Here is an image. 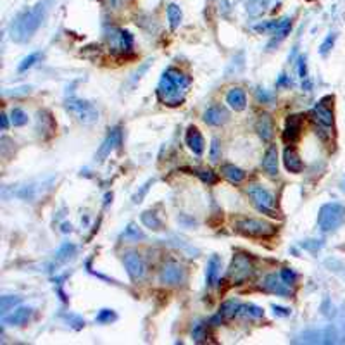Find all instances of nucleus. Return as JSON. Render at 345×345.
<instances>
[{
	"mask_svg": "<svg viewBox=\"0 0 345 345\" xmlns=\"http://www.w3.org/2000/svg\"><path fill=\"white\" fill-rule=\"evenodd\" d=\"M192 83V80L187 75H183L181 71L174 68H169L164 71L161 81L157 85V97L162 104L169 107L181 106L187 97L188 87Z\"/></svg>",
	"mask_w": 345,
	"mask_h": 345,
	"instance_id": "1",
	"label": "nucleus"
},
{
	"mask_svg": "<svg viewBox=\"0 0 345 345\" xmlns=\"http://www.w3.org/2000/svg\"><path fill=\"white\" fill-rule=\"evenodd\" d=\"M47 11H49V2L47 0H42V2H38L30 11H25L23 14H19L16 21L13 23V28H11L13 40L28 42L37 33V30L42 26L45 16H47Z\"/></svg>",
	"mask_w": 345,
	"mask_h": 345,
	"instance_id": "2",
	"label": "nucleus"
},
{
	"mask_svg": "<svg viewBox=\"0 0 345 345\" xmlns=\"http://www.w3.org/2000/svg\"><path fill=\"white\" fill-rule=\"evenodd\" d=\"M345 221V207L338 202H328L319 209L317 226L323 233H331L340 228Z\"/></svg>",
	"mask_w": 345,
	"mask_h": 345,
	"instance_id": "3",
	"label": "nucleus"
},
{
	"mask_svg": "<svg viewBox=\"0 0 345 345\" xmlns=\"http://www.w3.org/2000/svg\"><path fill=\"white\" fill-rule=\"evenodd\" d=\"M252 274H254V262H252V259L245 254H235L226 273V278L231 281V285H242L249 278H252Z\"/></svg>",
	"mask_w": 345,
	"mask_h": 345,
	"instance_id": "4",
	"label": "nucleus"
},
{
	"mask_svg": "<svg viewBox=\"0 0 345 345\" xmlns=\"http://www.w3.org/2000/svg\"><path fill=\"white\" fill-rule=\"evenodd\" d=\"M247 195H249L250 202L254 204V207L259 212H264V214L271 216V218L278 216V211L274 209V197L269 190H266L261 185H250L247 188Z\"/></svg>",
	"mask_w": 345,
	"mask_h": 345,
	"instance_id": "5",
	"label": "nucleus"
},
{
	"mask_svg": "<svg viewBox=\"0 0 345 345\" xmlns=\"http://www.w3.org/2000/svg\"><path fill=\"white\" fill-rule=\"evenodd\" d=\"M66 109L76 121L83 123V125H94V123L99 121V111H97L94 104L87 102V100L71 99L66 102Z\"/></svg>",
	"mask_w": 345,
	"mask_h": 345,
	"instance_id": "6",
	"label": "nucleus"
},
{
	"mask_svg": "<svg viewBox=\"0 0 345 345\" xmlns=\"http://www.w3.org/2000/svg\"><path fill=\"white\" fill-rule=\"evenodd\" d=\"M236 230L247 236H254V238H269V236L276 233V226L274 224L267 223L264 219H252V218L240 219L236 223Z\"/></svg>",
	"mask_w": 345,
	"mask_h": 345,
	"instance_id": "7",
	"label": "nucleus"
},
{
	"mask_svg": "<svg viewBox=\"0 0 345 345\" xmlns=\"http://www.w3.org/2000/svg\"><path fill=\"white\" fill-rule=\"evenodd\" d=\"M106 38H107V44H109V49L112 54L125 56V54H130L131 50H133V37H131V33L126 32V30L112 28L111 32H107Z\"/></svg>",
	"mask_w": 345,
	"mask_h": 345,
	"instance_id": "8",
	"label": "nucleus"
},
{
	"mask_svg": "<svg viewBox=\"0 0 345 345\" xmlns=\"http://www.w3.org/2000/svg\"><path fill=\"white\" fill-rule=\"evenodd\" d=\"M123 264L126 267V273L130 274V278L133 281H140L145 278L147 274V266L145 261L142 259V255L135 250H128L123 254Z\"/></svg>",
	"mask_w": 345,
	"mask_h": 345,
	"instance_id": "9",
	"label": "nucleus"
},
{
	"mask_svg": "<svg viewBox=\"0 0 345 345\" xmlns=\"http://www.w3.org/2000/svg\"><path fill=\"white\" fill-rule=\"evenodd\" d=\"M187 278L183 266L178 264V262H168V264L162 266L161 273H159V281L162 285H181Z\"/></svg>",
	"mask_w": 345,
	"mask_h": 345,
	"instance_id": "10",
	"label": "nucleus"
},
{
	"mask_svg": "<svg viewBox=\"0 0 345 345\" xmlns=\"http://www.w3.org/2000/svg\"><path fill=\"white\" fill-rule=\"evenodd\" d=\"M262 286H264L266 292L274 293V295H278V297H290L292 295V288H290L288 283L283 280L281 274H276V273L267 274V276L264 278Z\"/></svg>",
	"mask_w": 345,
	"mask_h": 345,
	"instance_id": "11",
	"label": "nucleus"
},
{
	"mask_svg": "<svg viewBox=\"0 0 345 345\" xmlns=\"http://www.w3.org/2000/svg\"><path fill=\"white\" fill-rule=\"evenodd\" d=\"M300 131H302V116L298 114L288 116L285 123V131H283V140L288 143V145H292V143H295L298 140Z\"/></svg>",
	"mask_w": 345,
	"mask_h": 345,
	"instance_id": "12",
	"label": "nucleus"
},
{
	"mask_svg": "<svg viewBox=\"0 0 345 345\" xmlns=\"http://www.w3.org/2000/svg\"><path fill=\"white\" fill-rule=\"evenodd\" d=\"M119 145H121V131L116 128V130H112L111 133L107 135L106 140H104L102 145H100L99 154H97L99 161H104V159H106L107 156H111L112 150H116Z\"/></svg>",
	"mask_w": 345,
	"mask_h": 345,
	"instance_id": "13",
	"label": "nucleus"
},
{
	"mask_svg": "<svg viewBox=\"0 0 345 345\" xmlns=\"http://www.w3.org/2000/svg\"><path fill=\"white\" fill-rule=\"evenodd\" d=\"M255 131H257L259 138H261L262 142H269L271 138H273L274 123H273V118H271L267 112H262V114L259 116L257 123H255Z\"/></svg>",
	"mask_w": 345,
	"mask_h": 345,
	"instance_id": "14",
	"label": "nucleus"
},
{
	"mask_svg": "<svg viewBox=\"0 0 345 345\" xmlns=\"http://www.w3.org/2000/svg\"><path fill=\"white\" fill-rule=\"evenodd\" d=\"M262 169H264L269 178L278 176V147L276 145H269L266 149L264 157H262Z\"/></svg>",
	"mask_w": 345,
	"mask_h": 345,
	"instance_id": "15",
	"label": "nucleus"
},
{
	"mask_svg": "<svg viewBox=\"0 0 345 345\" xmlns=\"http://www.w3.org/2000/svg\"><path fill=\"white\" fill-rule=\"evenodd\" d=\"M228 111L221 106H211L207 107L204 112V121L207 123L209 126H221L228 121Z\"/></svg>",
	"mask_w": 345,
	"mask_h": 345,
	"instance_id": "16",
	"label": "nucleus"
},
{
	"mask_svg": "<svg viewBox=\"0 0 345 345\" xmlns=\"http://www.w3.org/2000/svg\"><path fill=\"white\" fill-rule=\"evenodd\" d=\"M32 316H33L32 307H19L13 314H9V316L6 314V316L2 317V321L6 324H11V326H23V324H26L32 319Z\"/></svg>",
	"mask_w": 345,
	"mask_h": 345,
	"instance_id": "17",
	"label": "nucleus"
},
{
	"mask_svg": "<svg viewBox=\"0 0 345 345\" xmlns=\"http://www.w3.org/2000/svg\"><path fill=\"white\" fill-rule=\"evenodd\" d=\"M185 142H187L188 149L192 150L193 154H197V156H200V154L204 152V137L200 135V131L197 130L195 126H190L187 130V135H185Z\"/></svg>",
	"mask_w": 345,
	"mask_h": 345,
	"instance_id": "18",
	"label": "nucleus"
},
{
	"mask_svg": "<svg viewBox=\"0 0 345 345\" xmlns=\"http://www.w3.org/2000/svg\"><path fill=\"white\" fill-rule=\"evenodd\" d=\"M226 104L231 107L233 111L240 112L247 107V95L242 88H231L226 94Z\"/></svg>",
	"mask_w": 345,
	"mask_h": 345,
	"instance_id": "19",
	"label": "nucleus"
},
{
	"mask_svg": "<svg viewBox=\"0 0 345 345\" xmlns=\"http://www.w3.org/2000/svg\"><path fill=\"white\" fill-rule=\"evenodd\" d=\"M283 162H285V168L288 169L290 173H300L304 169V164H302V159L297 154L295 149H285L283 152Z\"/></svg>",
	"mask_w": 345,
	"mask_h": 345,
	"instance_id": "20",
	"label": "nucleus"
},
{
	"mask_svg": "<svg viewBox=\"0 0 345 345\" xmlns=\"http://www.w3.org/2000/svg\"><path fill=\"white\" fill-rule=\"evenodd\" d=\"M312 116L314 119H316L319 125L323 126H333V123H335V116H333V111L328 109L326 106H324L323 102H319L316 107L312 109Z\"/></svg>",
	"mask_w": 345,
	"mask_h": 345,
	"instance_id": "21",
	"label": "nucleus"
},
{
	"mask_svg": "<svg viewBox=\"0 0 345 345\" xmlns=\"http://www.w3.org/2000/svg\"><path fill=\"white\" fill-rule=\"evenodd\" d=\"M221 174L233 185H238L245 180V171L240 169L238 166H235V164H223L221 166Z\"/></svg>",
	"mask_w": 345,
	"mask_h": 345,
	"instance_id": "22",
	"label": "nucleus"
},
{
	"mask_svg": "<svg viewBox=\"0 0 345 345\" xmlns=\"http://www.w3.org/2000/svg\"><path fill=\"white\" fill-rule=\"evenodd\" d=\"M219 269H221L219 255H212L207 262V269H205V281H207V286H214L216 283H218Z\"/></svg>",
	"mask_w": 345,
	"mask_h": 345,
	"instance_id": "23",
	"label": "nucleus"
},
{
	"mask_svg": "<svg viewBox=\"0 0 345 345\" xmlns=\"http://www.w3.org/2000/svg\"><path fill=\"white\" fill-rule=\"evenodd\" d=\"M288 21V18L280 19V21H266V23H259L254 26V30L257 33H269V35H276L278 30L283 28V25Z\"/></svg>",
	"mask_w": 345,
	"mask_h": 345,
	"instance_id": "24",
	"label": "nucleus"
},
{
	"mask_svg": "<svg viewBox=\"0 0 345 345\" xmlns=\"http://www.w3.org/2000/svg\"><path fill=\"white\" fill-rule=\"evenodd\" d=\"M37 130H38V133H40V130H44V131H47L49 135H52L54 119H52V116H50L47 111H38V114H37ZM44 131H42V133H44Z\"/></svg>",
	"mask_w": 345,
	"mask_h": 345,
	"instance_id": "25",
	"label": "nucleus"
},
{
	"mask_svg": "<svg viewBox=\"0 0 345 345\" xmlns=\"http://www.w3.org/2000/svg\"><path fill=\"white\" fill-rule=\"evenodd\" d=\"M240 307H242V304H240L238 300H226V302H223V304H221L219 314H221V317H226V319H231V317L238 316Z\"/></svg>",
	"mask_w": 345,
	"mask_h": 345,
	"instance_id": "26",
	"label": "nucleus"
},
{
	"mask_svg": "<svg viewBox=\"0 0 345 345\" xmlns=\"http://www.w3.org/2000/svg\"><path fill=\"white\" fill-rule=\"evenodd\" d=\"M238 316L245 317V319H259V317L264 316V311L255 304H243L242 307H240Z\"/></svg>",
	"mask_w": 345,
	"mask_h": 345,
	"instance_id": "27",
	"label": "nucleus"
},
{
	"mask_svg": "<svg viewBox=\"0 0 345 345\" xmlns=\"http://www.w3.org/2000/svg\"><path fill=\"white\" fill-rule=\"evenodd\" d=\"M143 238H145V233L133 223L128 224L125 233H123V240L125 242H138V240H143Z\"/></svg>",
	"mask_w": 345,
	"mask_h": 345,
	"instance_id": "28",
	"label": "nucleus"
},
{
	"mask_svg": "<svg viewBox=\"0 0 345 345\" xmlns=\"http://www.w3.org/2000/svg\"><path fill=\"white\" fill-rule=\"evenodd\" d=\"M181 18H183V14H181L180 6H176V4H169L168 6V19H169V26H171V30H176L178 26L181 25Z\"/></svg>",
	"mask_w": 345,
	"mask_h": 345,
	"instance_id": "29",
	"label": "nucleus"
},
{
	"mask_svg": "<svg viewBox=\"0 0 345 345\" xmlns=\"http://www.w3.org/2000/svg\"><path fill=\"white\" fill-rule=\"evenodd\" d=\"M142 223L145 224L147 228H150V230H161L162 228V221L159 219V216L156 214V212L152 211H147L142 214Z\"/></svg>",
	"mask_w": 345,
	"mask_h": 345,
	"instance_id": "30",
	"label": "nucleus"
},
{
	"mask_svg": "<svg viewBox=\"0 0 345 345\" xmlns=\"http://www.w3.org/2000/svg\"><path fill=\"white\" fill-rule=\"evenodd\" d=\"M11 123H13V126H25L28 123V114L19 107H14L11 111Z\"/></svg>",
	"mask_w": 345,
	"mask_h": 345,
	"instance_id": "31",
	"label": "nucleus"
},
{
	"mask_svg": "<svg viewBox=\"0 0 345 345\" xmlns=\"http://www.w3.org/2000/svg\"><path fill=\"white\" fill-rule=\"evenodd\" d=\"M75 250H76V247L73 245V243H64V245L56 252V259L59 262L69 261V257H73V255H75Z\"/></svg>",
	"mask_w": 345,
	"mask_h": 345,
	"instance_id": "32",
	"label": "nucleus"
},
{
	"mask_svg": "<svg viewBox=\"0 0 345 345\" xmlns=\"http://www.w3.org/2000/svg\"><path fill=\"white\" fill-rule=\"evenodd\" d=\"M19 302H21V297H2L0 298V312H2V316H6L7 312L11 311V309H14V305H18Z\"/></svg>",
	"mask_w": 345,
	"mask_h": 345,
	"instance_id": "33",
	"label": "nucleus"
},
{
	"mask_svg": "<svg viewBox=\"0 0 345 345\" xmlns=\"http://www.w3.org/2000/svg\"><path fill=\"white\" fill-rule=\"evenodd\" d=\"M118 319V314H116L114 311H111V309H102L99 314H97L95 321L100 324H107V323H112V321Z\"/></svg>",
	"mask_w": 345,
	"mask_h": 345,
	"instance_id": "34",
	"label": "nucleus"
},
{
	"mask_svg": "<svg viewBox=\"0 0 345 345\" xmlns=\"http://www.w3.org/2000/svg\"><path fill=\"white\" fill-rule=\"evenodd\" d=\"M38 59H40V52L30 54V56H28V57H25V59L21 61V64L18 66V71H19V73H23V71H26V69L33 68V66L38 63Z\"/></svg>",
	"mask_w": 345,
	"mask_h": 345,
	"instance_id": "35",
	"label": "nucleus"
},
{
	"mask_svg": "<svg viewBox=\"0 0 345 345\" xmlns=\"http://www.w3.org/2000/svg\"><path fill=\"white\" fill-rule=\"evenodd\" d=\"M192 336L195 342H204L207 338V328H205L204 323H197L192 329Z\"/></svg>",
	"mask_w": 345,
	"mask_h": 345,
	"instance_id": "36",
	"label": "nucleus"
},
{
	"mask_svg": "<svg viewBox=\"0 0 345 345\" xmlns=\"http://www.w3.org/2000/svg\"><path fill=\"white\" fill-rule=\"evenodd\" d=\"M335 40H336V33H329L326 38H324V42L321 44V47H319V54L321 56H328L329 54V50L333 49V45H335Z\"/></svg>",
	"mask_w": 345,
	"mask_h": 345,
	"instance_id": "37",
	"label": "nucleus"
},
{
	"mask_svg": "<svg viewBox=\"0 0 345 345\" xmlns=\"http://www.w3.org/2000/svg\"><path fill=\"white\" fill-rule=\"evenodd\" d=\"M197 174H199V178L204 181V183H207V185L218 183V176H216V173L211 171V169H200Z\"/></svg>",
	"mask_w": 345,
	"mask_h": 345,
	"instance_id": "38",
	"label": "nucleus"
},
{
	"mask_svg": "<svg viewBox=\"0 0 345 345\" xmlns=\"http://www.w3.org/2000/svg\"><path fill=\"white\" fill-rule=\"evenodd\" d=\"M209 159H211V162H218L219 159H221V145H219L218 138H212V142H211V152H209Z\"/></svg>",
	"mask_w": 345,
	"mask_h": 345,
	"instance_id": "39",
	"label": "nucleus"
},
{
	"mask_svg": "<svg viewBox=\"0 0 345 345\" xmlns=\"http://www.w3.org/2000/svg\"><path fill=\"white\" fill-rule=\"evenodd\" d=\"M280 274H281V278H283V280H285L286 283H288V285H293V283H295V280H297V274H295V271H293V269H290V267H283Z\"/></svg>",
	"mask_w": 345,
	"mask_h": 345,
	"instance_id": "40",
	"label": "nucleus"
},
{
	"mask_svg": "<svg viewBox=\"0 0 345 345\" xmlns=\"http://www.w3.org/2000/svg\"><path fill=\"white\" fill-rule=\"evenodd\" d=\"M152 183H154V180H149V181H147V183L140 188V192L135 193V195H133V204H140V202H142V199L145 197V193L149 192V188H150V185H152Z\"/></svg>",
	"mask_w": 345,
	"mask_h": 345,
	"instance_id": "41",
	"label": "nucleus"
},
{
	"mask_svg": "<svg viewBox=\"0 0 345 345\" xmlns=\"http://www.w3.org/2000/svg\"><path fill=\"white\" fill-rule=\"evenodd\" d=\"M302 247H304V249H307V250L316 252V250H319L321 247H323V242H321V240H305V242H302Z\"/></svg>",
	"mask_w": 345,
	"mask_h": 345,
	"instance_id": "42",
	"label": "nucleus"
},
{
	"mask_svg": "<svg viewBox=\"0 0 345 345\" xmlns=\"http://www.w3.org/2000/svg\"><path fill=\"white\" fill-rule=\"evenodd\" d=\"M298 75L302 80H307V64H305V56H300L298 59Z\"/></svg>",
	"mask_w": 345,
	"mask_h": 345,
	"instance_id": "43",
	"label": "nucleus"
},
{
	"mask_svg": "<svg viewBox=\"0 0 345 345\" xmlns=\"http://www.w3.org/2000/svg\"><path fill=\"white\" fill-rule=\"evenodd\" d=\"M273 311L276 316H281V317H286V316H290V309H286V307H281V305H273Z\"/></svg>",
	"mask_w": 345,
	"mask_h": 345,
	"instance_id": "44",
	"label": "nucleus"
},
{
	"mask_svg": "<svg viewBox=\"0 0 345 345\" xmlns=\"http://www.w3.org/2000/svg\"><path fill=\"white\" fill-rule=\"evenodd\" d=\"M257 100L259 102H271V100H273V95L271 94H267V92H264V90H257Z\"/></svg>",
	"mask_w": 345,
	"mask_h": 345,
	"instance_id": "45",
	"label": "nucleus"
},
{
	"mask_svg": "<svg viewBox=\"0 0 345 345\" xmlns=\"http://www.w3.org/2000/svg\"><path fill=\"white\" fill-rule=\"evenodd\" d=\"M7 128H9V121H7V114L4 112V114H2V130L6 131Z\"/></svg>",
	"mask_w": 345,
	"mask_h": 345,
	"instance_id": "46",
	"label": "nucleus"
},
{
	"mask_svg": "<svg viewBox=\"0 0 345 345\" xmlns=\"http://www.w3.org/2000/svg\"><path fill=\"white\" fill-rule=\"evenodd\" d=\"M107 2H109V6L112 7V9H118L119 4H121V0H107Z\"/></svg>",
	"mask_w": 345,
	"mask_h": 345,
	"instance_id": "47",
	"label": "nucleus"
},
{
	"mask_svg": "<svg viewBox=\"0 0 345 345\" xmlns=\"http://www.w3.org/2000/svg\"><path fill=\"white\" fill-rule=\"evenodd\" d=\"M342 188H343V192H345V178H343V187Z\"/></svg>",
	"mask_w": 345,
	"mask_h": 345,
	"instance_id": "48",
	"label": "nucleus"
}]
</instances>
